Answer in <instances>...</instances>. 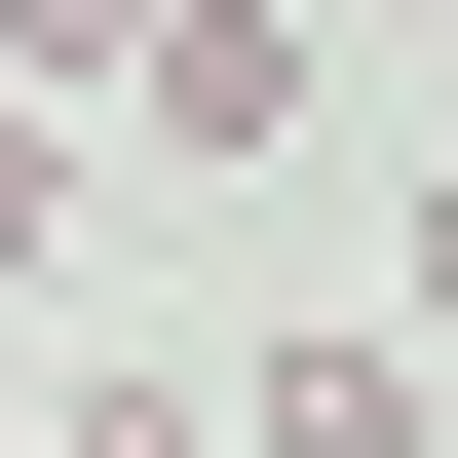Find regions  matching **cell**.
Masks as SVG:
<instances>
[{"label": "cell", "mask_w": 458, "mask_h": 458, "mask_svg": "<svg viewBox=\"0 0 458 458\" xmlns=\"http://www.w3.org/2000/svg\"><path fill=\"white\" fill-rule=\"evenodd\" d=\"M458 420V344H382V306H306V344H229V458H420Z\"/></svg>", "instance_id": "cell-1"}, {"label": "cell", "mask_w": 458, "mask_h": 458, "mask_svg": "<svg viewBox=\"0 0 458 458\" xmlns=\"http://www.w3.org/2000/svg\"><path fill=\"white\" fill-rule=\"evenodd\" d=\"M114 153H306V0H153V77H114Z\"/></svg>", "instance_id": "cell-2"}, {"label": "cell", "mask_w": 458, "mask_h": 458, "mask_svg": "<svg viewBox=\"0 0 458 458\" xmlns=\"http://www.w3.org/2000/svg\"><path fill=\"white\" fill-rule=\"evenodd\" d=\"M77 191H114V153H77V77H0V306L77 267Z\"/></svg>", "instance_id": "cell-3"}, {"label": "cell", "mask_w": 458, "mask_h": 458, "mask_svg": "<svg viewBox=\"0 0 458 458\" xmlns=\"http://www.w3.org/2000/svg\"><path fill=\"white\" fill-rule=\"evenodd\" d=\"M0 77H77V114H114V77H153V0H0Z\"/></svg>", "instance_id": "cell-4"}, {"label": "cell", "mask_w": 458, "mask_h": 458, "mask_svg": "<svg viewBox=\"0 0 458 458\" xmlns=\"http://www.w3.org/2000/svg\"><path fill=\"white\" fill-rule=\"evenodd\" d=\"M382 344H458V191H420V267H382Z\"/></svg>", "instance_id": "cell-5"}, {"label": "cell", "mask_w": 458, "mask_h": 458, "mask_svg": "<svg viewBox=\"0 0 458 458\" xmlns=\"http://www.w3.org/2000/svg\"><path fill=\"white\" fill-rule=\"evenodd\" d=\"M344 38H458V0H344Z\"/></svg>", "instance_id": "cell-6"}, {"label": "cell", "mask_w": 458, "mask_h": 458, "mask_svg": "<svg viewBox=\"0 0 458 458\" xmlns=\"http://www.w3.org/2000/svg\"><path fill=\"white\" fill-rule=\"evenodd\" d=\"M420 114H458V38H420Z\"/></svg>", "instance_id": "cell-7"}]
</instances>
